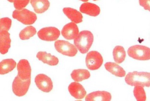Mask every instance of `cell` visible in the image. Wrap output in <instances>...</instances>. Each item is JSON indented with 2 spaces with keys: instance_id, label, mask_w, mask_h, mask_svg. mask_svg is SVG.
<instances>
[{
  "instance_id": "obj_20",
  "label": "cell",
  "mask_w": 150,
  "mask_h": 101,
  "mask_svg": "<svg viewBox=\"0 0 150 101\" xmlns=\"http://www.w3.org/2000/svg\"><path fill=\"white\" fill-rule=\"evenodd\" d=\"M16 66V63L13 59H6L0 63V74H6L12 71Z\"/></svg>"
},
{
  "instance_id": "obj_6",
  "label": "cell",
  "mask_w": 150,
  "mask_h": 101,
  "mask_svg": "<svg viewBox=\"0 0 150 101\" xmlns=\"http://www.w3.org/2000/svg\"><path fill=\"white\" fill-rule=\"evenodd\" d=\"M54 47L58 52L70 57H74L78 52L77 48L75 46L64 40L56 41L54 43Z\"/></svg>"
},
{
  "instance_id": "obj_16",
  "label": "cell",
  "mask_w": 150,
  "mask_h": 101,
  "mask_svg": "<svg viewBox=\"0 0 150 101\" xmlns=\"http://www.w3.org/2000/svg\"><path fill=\"white\" fill-rule=\"evenodd\" d=\"M37 58L43 63L50 66H56L58 64L59 60L57 58L52 56L46 52L40 51L37 53Z\"/></svg>"
},
{
  "instance_id": "obj_17",
  "label": "cell",
  "mask_w": 150,
  "mask_h": 101,
  "mask_svg": "<svg viewBox=\"0 0 150 101\" xmlns=\"http://www.w3.org/2000/svg\"><path fill=\"white\" fill-rule=\"evenodd\" d=\"M105 67L108 71L118 77H124L126 72L124 69L116 63L108 62L105 63Z\"/></svg>"
},
{
  "instance_id": "obj_11",
  "label": "cell",
  "mask_w": 150,
  "mask_h": 101,
  "mask_svg": "<svg viewBox=\"0 0 150 101\" xmlns=\"http://www.w3.org/2000/svg\"><path fill=\"white\" fill-rule=\"evenodd\" d=\"M78 27L75 23L71 22L66 25L62 31V34L66 39H75L79 34Z\"/></svg>"
},
{
  "instance_id": "obj_3",
  "label": "cell",
  "mask_w": 150,
  "mask_h": 101,
  "mask_svg": "<svg viewBox=\"0 0 150 101\" xmlns=\"http://www.w3.org/2000/svg\"><path fill=\"white\" fill-rule=\"evenodd\" d=\"M127 53L129 57L135 60H147L150 59V48L145 46L136 45L131 46Z\"/></svg>"
},
{
  "instance_id": "obj_12",
  "label": "cell",
  "mask_w": 150,
  "mask_h": 101,
  "mask_svg": "<svg viewBox=\"0 0 150 101\" xmlns=\"http://www.w3.org/2000/svg\"><path fill=\"white\" fill-rule=\"evenodd\" d=\"M69 93L77 99H82L86 96V92L84 88L80 83L73 82L69 86Z\"/></svg>"
},
{
  "instance_id": "obj_24",
  "label": "cell",
  "mask_w": 150,
  "mask_h": 101,
  "mask_svg": "<svg viewBox=\"0 0 150 101\" xmlns=\"http://www.w3.org/2000/svg\"><path fill=\"white\" fill-rule=\"evenodd\" d=\"M134 94L137 101H145L146 100V95L143 86H135Z\"/></svg>"
},
{
  "instance_id": "obj_19",
  "label": "cell",
  "mask_w": 150,
  "mask_h": 101,
  "mask_svg": "<svg viewBox=\"0 0 150 101\" xmlns=\"http://www.w3.org/2000/svg\"><path fill=\"white\" fill-rule=\"evenodd\" d=\"M30 2L34 11L38 14H41L45 12L50 6V2L46 0H32Z\"/></svg>"
},
{
  "instance_id": "obj_22",
  "label": "cell",
  "mask_w": 150,
  "mask_h": 101,
  "mask_svg": "<svg viewBox=\"0 0 150 101\" xmlns=\"http://www.w3.org/2000/svg\"><path fill=\"white\" fill-rule=\"evenodd\" d=\"M113 58L118 64L123 62L126 57V52L124 47L121 46H116L113 50Z\"/></svg>"
},
{
  "instance_id": "obj_15",
  "label": "cell",
  "mask_w": 150,
  "mask_h": 101,
  "mask_svg": "<svg viewBox=\"0 0 150 101\" xmlns=\"http://www.w3.org/2000/svg\"><path fill=\"white\" fill-rule=\"evenodd\" d=\"M112 96L110 93L106 91H96L89 94L86 97V101H110Z\"/></svg>"
},
{
  "instance_id": "obj_9",
  "label": "cell",
  "mask_w": 150,
  "mask_h": 101,
  "mask_svg": "<svg viewBox=\"0 0 150 101\" xmlns=\"http://www.w3.org/2000/svg\"><path fill=\"white\" fill-rule=\"evenodd\" d=\"M35 82L38 89L44 92L48 93L53 89L51 79L45 74H41L37 75L35 79Z\"/></svg>"
},
{
  "instance_id": "obj_8",
  "label": "cell",
  "mask_w": 150,
  "mask_h": 101,
  "mask_svg": "<svg viewBox=\"0 0 150 101\" xmlns=\"http://www.w3.org/2000/svg\"><path fill=\"white\" fill-rule=\"evenodd\" d=\"M60 34L59 30L54 27L43 28L38 32V36L39 38L46 41H55L59 37Z\"/></svg>"
},
{
  "instance_id": "obj_18",
  "label": "cell",
  "mask_w": 150,
  "mask_h": 101,
  "mask_svg": "<svg viewBox=\"0 0 150 101\" xmlns=\"http://www.w3.org/2000/svg\"><path fill=\"white\" fill-rule=\"evenodd\" d=\"M63 13L73 22L79 24L83 21V16L81 13L76 9L70 8L63 9Z\"/></svg>"
},
{
  "instance_id": "obj_26",
  "label": "cell",
  "mask_w": 150,
  "mask_h": 101,
  "mask_svg": "<svg viewBox=\"0 0 150 101\" xmlns=\"http://www.w3.org/2000/svg\"><path fill=\"white\" fill-rule=\"evenodd\" d=\"M14 3V8L20 11L23 9V8L26 6L30 1L26 0V1H8Z\"/></svg>"
},
{
  "instance_id": "obj_4",
  "label": "cell",
  "mask_w": 150,
  "mask_h": 101,
  "mask_svg": "<svg viewBox=\"0 0 150 101\" xmlns=\"http://www.w3.org/2000/svg\"><path fill=\"white\" fill-rule=\"evenodd\" d=\"M13 17L25 25L34 24L37 20L36 14L27 9L15 10L13 13Z\"/></svg>"
},
{
  "instance_id": "obj_1",
  "label": "cell",
  "mask_w": 150,
  "mask_h": 101,
  "mask_svg": "<svg viewBox=\"0 0 150 101\" xmlns=\"http://www.w3.org/2000/svg\"><path fill=\"white\" fill-rule=\"evenodd\" d=\"M150 74L145 72L135 71L127 74L125 80L127 84L131 86H141L149 87Z\"/></svg>"
},
{
  "instance_id": "obj_5",
  "label": "cell",
  "mask_w": 150,
  "mask_h": 101,
  "mask_svg": "<svg viewBox=\"0 0 150 101\" xmlns=\"http://www.w3.org/2000/svg\"><path fill=\"white\" fill-rule=\"evenodd\" d=\"M86 67L89 70H98L102 65L103 59L98 52L92 50L88 53L86 58Z\"/></svg>"
},
{
  "instance_id": "obj_14",
  "label": "cell",
  "mask_w": 150,
  "mask_h": 101,
  "mask_svg": "<svg viewBox=\"0 0 150 101\" xmlns=\"http://www.w3.org/2000/svg\"><path fill=\"white\" fill-rule=\"evenodd\" d=\"M80 10L81 13L93 17L98 15L100 11V8L99 6L96 4L89 2L82 4Z\"/></svg>"
},
{
  "instance_id": "obj_7",
  "label": "cell",
  "mask_w": 150,
  "mask_h": 101,
  "mask_svg": "<svg viewBox=\"0 0 150 101\" xmlns=\"http://www.w3.org/2000/svg\"><path fill=\"white\" fill-rule=\"evenodd\" d=\"M31 83V79L28 80H21L17 76L14 79L12 84L13 91L16 96H24L28 90Z\"/></svg>"
},
{
  "instance_id": "obj_2",
  "label": "cell",
  "mask_w": 150,
  "mask_h": 101,
  "mask_svg": "<svg viewBox=\"0 0 150 101\" xmlns=\"http://www.w3.org/2000/svg\"><path fill=\"white\" fill-rule=\"evenodd\" d=\"M93 36L90 31H83L74 39V44L79 51L85 54L89 51L93 43Z\"/></svg>"
},
{
  "instance_id": "obj_25",
  "label": "cell",
  "mask_w": 150,
  "mask_h": 101,
  "mask_svg": "<svg viewBox=\"0 0 150 101\" xmlns=\"http://www.w3.org/2000/svg\"><path fill=\"white\" fill-rule=\"evenodd\" d=\"M11 25V20L10 18H4L0 20V31H9Z\"/></svg>"
},
{
  "instance_id": "obj_23",
  "label": "cell",
  "mask_w": 150,
  "mask_h": 101,
  "mask_svg": "<svg viewBox=\"0 0 150 101\" xmlns=\"http://www.w3.org/2000/svg\"><path fill=\"white\" fill-rule=\"evenodd\" d=\"M37 33L34 27L30 26L27 27L21 31L19 34L20 39L22 40H28L35 35Z\"/></svg>"
},
{
  "instance_id": "obj_27",
  "label": "cell",
  "mask_w": 150,
  "mask_h": 101,
  "mask_svg": "<svg viewBox=\"0 0 150 101\" xmlns=\"http://www.w3.org/2000/svg\"><path fill=\"white\" fill-rule=\"evenodd\" d=\"M139 4L141 6L143 7L145 10L150 11V1H139Z\"/></svg>"
},
{
  "instance_id": "obj_13",
  "label": "cell",
  "mask_w": 150,
  "mask_h": 101,
  "mask_svg": "<svg viewBox=\"0 0 150 101\" xmlns=\"http://www.w3.org/2000/svg\"><path fill=\"white\" fill-rule=\"evenodd\" d=\"M11 39L8 31H0V51L1 54H5L8 52L11 47Z\"/></svg>"
},
{
  "instance_id": "obj_10",
  "label": "cell",
  "mask_w": 150,
  "mask_h": 101,
  "mask_svg": "<svg viewBox=\"0 0 150 101\" xmlns=\"http://www.w3.org/2000/svg\"><path fill=\"white\" fill-rule=\"evenodd\" d=\"M18 76L21 80H26L31 79V67L26 60H21L17 65Z\"/></svg>"
},
{
  "instance_id": "obj_21",
  "label": "cell",
  "mask_w": 150,
  "mask_h": 101,
  "mask_svg": "<svg viewBox=\"0 0 150 101\" xmlns=\"http://www.w3.org/2000/svg\"><path fill=\"white\" fill-rule=\"evenodd\" d=\"M71 76L75 81L81 82L88 79L91 75L88 71L86 69H77L72 72Z\"/></svg>"
}]
</instances>
